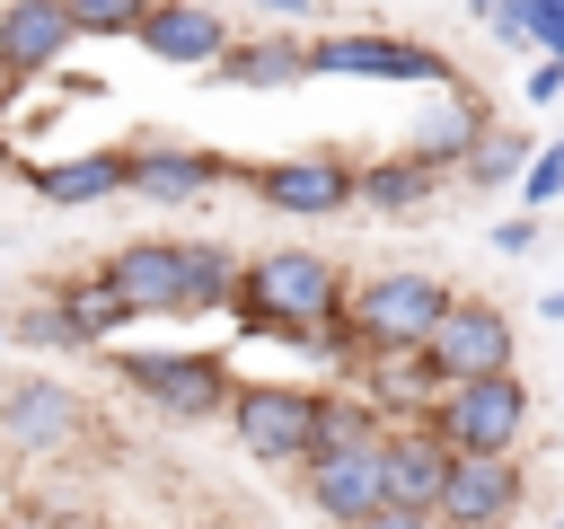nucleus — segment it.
I'll return each mask as SVG.
<instances>
[{
	"instance_id": "obj_1",
	"label": "nucleus",
	"mask_w": 564,
	"mask_h": 529,
	"mask_svg": "<svg viewBox=\"0 0 564 529\" xmlns=\"http://www.w3.org/2000/svg\"><path fill=\"white\" fill-rule=\"evenodd\" d=\"M335 309H344V264L317 247H264L238 264V291H229V317L247 335H282V344H300Z\"/></svg>"
},
{
	"instance_id": "obj_2",
	"label": "nucleus",
	"mask_w": 564,
	"mask_h": 529,
	"mask_svg": "<svg viewBox=\"0 0 564 529\" xmlns=\"http://www.w3.org/2000/svg\"><path fill=\"white\" fill-rule=\"evenodd\" d=\"M106 361L132 397H150L176 423H212L229 406V361L203 353V344H106Z\"/></svg>"
},
{
	"instance_id": "obj_3",
	"label": "nucleus",
	"mask_w": 564,
	"mask_h": 529,
	"mask_svg": "<svg viewBox=\"0 0 564 529\" xmlns=\"http://www.w3.org/2000/svg\"><path fill=\"white\" fill-rule=\"evenodd\" d=\"M423 423L449 441V450H520L529 432V379L520 370H467V379H441Z\"/></svg>"
},
{
	"instance_id": "obj_4",
	"label": "nucleus",
	"mask_w": 564,
	"mask_h": 529,
	"mask_svg": "<svg viewBox=\"0 0 564 529\" xmlns=\"http://www.w3.org/2000/svg\"><path fill=\"white\" fill-rule=\"evenodd\" d=\"M441 300H449L441 273H423V264H388V273H370V282H344V326L361 335V353H405V344L432 335Z\"/></svg>"
},
{
	"instance_id": "obj_5",
	"label": "nucleus",
	"mask_w": 564,
	"mask_h": 529,
	"mask_svg": "<svg viewBox=\"0 0 564 529\" xmlns=\"http://www.w3.org/2000/svg\"><path fill=\"white\" fill-rule=\"evenodd\" d=\"M229 441L247 450V458H264V467H291L308 441H317V414H326V388H308V379H229Z\"/></svg>"
},
{
	"instance_id": "obj_6",
	"label": "nucleus",
	"mask_w": 564,
	"mask_h": 529,
	"mask_svg": "<svg viewBox=\"0 0 564 529\" xmlns=\"http://www.w3.org/2000/svg\"><path fill=\"white\" fill-rule=\"evenodd\" d=\"M308 79H379V88H449V53L414 44V35H388V26H344V35H317L308 44Z\"/></svg>"
},
{
	"instance_id": "obj_7",
	"label": "nucleus",
	"mask_w": 564,
	"mask_h": 529,
	"mask_svg": "<svg viewBox=\"0 0 564 529\" xmlns=\"http://www.w3.org/2000/svg\"><path fill=\"white\" fill-rule=\"evenodd\" d=\"M229 176H247L229 150H203V141H167V132H150V141H123V194H141V203H159V212H194L212 185H229Z\"/></svg>"
},
{
	"instance_id": "obj_8",
	"label": "nucleus",
	"mask_w": 564,
	"mask_h": 529,
	"mask_svg": "<svg viewBox=\"0 0 564 529\" xmlns=\"http://www.w3.org/2000/svg\"><path fill=\"white\" fill-rule=\"evenodd\" d=\"M423 361L441 379H467V370H511L520 361V335H511V309L502 300H476V291H449L432 335H423Z\"/></svg>"
},
{
	"instance_id": "obj_9",
	"label": "nucleus",
	"mask_w": 564,
	"mask_h": 529,
	"mask_svg": "<svg viewBox=\"0 0 564 529\" xmlns=\"http://www.w3.org/2000/svg\"><path fill=\"white\" fill-rule=\"evenodd\" d=\"M79 432H88V397H79L70 379H44V370L0 379V441H9V450H26V458H62Z\"/></svg>"
},
{
	"instance_id": "obj_10",
	"label": "nucleus",
	"mask_w": 564,
	"mask_h": 529,
	"mask_svg": "<svg viewBox=\"0 0 564 529\" xmlns=\"http://www.w3.org/2000/svg\"><path fill=\"white\" fill-rule=\"evenodd\" d=\"M247 185H256L264 212H282V220H335V212H352V159H344V150L264 159V168H247Z\"/></svg>"
},
{
	"instance_id": "obj_11",
	"label": "nucleus",
	"mask_w": 564,
	"mask_h": 529,
	"mask_svg": "<svg viewBox=\"0 0 564 529\" xmlns=\"http://www.w3.org/2000/svg\"><path fill=\"white\" fill-rule=\"evenodd\" d=\"M300 467V503L317 511V520H361L370 503H379V432L370 441H326V450H300L291 458Z\"/></svg>"
},
{
	"instance_id": "obj_12",
	"label": "nucleus",
	"mask_w": 564,
	"mask_h": 529,
	"mask_svg": "<svg viewBox=\"0 0 564 529\" xmlns=\"http://www.w3.org/2000/svg\"><path fill=\"white\" fill-rule=\"evenodd\" d=\"M520 503H529L520 450H449V476H441L432 520H520Z\"/></svg>"
},
{
	"instance_id": "obj_13",
	"label": "nucleus",
	"mask_w": 564,
	"mask_h": 529,
	"mask_svg": "<svg viewBox=\"0 0 564 529\" xmlns=\"http://www.w3.org/2000/svg\"><path fill=\"white\" fill-rule=\"evenodd\" d=\"M441 476H449V441H441L423 414H388V423H379V503L432 511V503H441Z\"/></svg>"
},
{
	"instance_id": "obj_14",
	"label": "nucleus",
	"mask_w": 564,
	"mask_h": 529,
	"mask_svg": "<svg viewBox=\"0 0 564 529\" xmlns=\"http://www.w3.org/2000/svg\"><path fill=\"white\" fill-rule=\"evenodd\" d=\"M132 317H185V238H123L97 264Z\"/></svg>"
},
{
	"instance_id": "obj_15",
	"label": "nucleus",
	"mask_w": 564,
	"mask_h": 529,
	"mask_svg": "<svg viewBox=\"0 0 564 529\" xmlns=\"http://www.w3.org/2000/svg\"><path fill=\"white\" fill-rule=\"evenodd\" d=\"M132 44H141L150 62H167V71H203V62L229 44V18H220L212 0H150L141 26H132Z\"/></svg>"
},
{
	"instance_id": "obj_16",
	"label": "nucleus",
	"mask_w": 564,
	"mask_h": 529,
	"mask_svg": "<svg viewBox=\"0 0 564 529\" xmlns=\"http://www.w3.org/2000/svg\"><path fill=\"white\" fill-rule=\"evenodd\" d=\"M203 71H212V88H300L308 79V35L256 26V35H229Z\"/></svg>"
},
{
	"instance_id": "obj_17",
	"label": "nucleus",
	"mask_w": 564,
	"mask_h": 529,
	"mask_svg": "<svg viewBox=\"0 0 564 529\" xmlns=\"http://www.w3.org/2000/svg\"><path fill=\"white\" fill-rule=\"evenodd\" d=\"M70 44H79V26L62 0H0V62L18 79H53Z\"/></svg>"
},
{
	"instance_id": "obj_18",
	"label": "nucleus",
	"mask_w": 564,
	"mask_h": 529,
	"mask_svg": "<svg viewBox=\"0 0 564 529\" xmlns=\"http://www.w3.org/2000/svg\"><path fill=\"white\" fill-rule=\"evenodd\" d=\"M26 194L53 212H88L106 194H123V150H70V159H18Z\"/></svg>"
},
{
	"instance_id": "obj_19",
	"label": "nucleus",
	"mask_w": 564,
	"mask_h": 529,
	"mask_svg": "<svg viewBox=\"0 0 564 529\" xmlns=\"http://www.w3.org/2000/svg\"><path fill=\"white\" fill-rule=\"evenodd\" d=\"M476 132H485V106L467 97V79H449V88H423V115H414L405 150H414L423 168L458 176V159H467V141H476Z\"/></svg>"
},
{
	"instance_id": "obj_20",
	"label": "nucleus",
	"mask_w": 564,
	"mask_h": 529,
	"mask_svg": "<svg viewBox=\"0 0 564 529\" xmlns=\"http://www.w3.org/2000/svg\"><path fill=\"white\" fill-rule=\"evenodd\" d=\"M432 194H441V168H423L414 150H388V159H361L352 168V203L370 220H414Z\"/></svg>"
},
{
	"instance_id": "obj_21",
	"label": "nucleus",
	"mask_w": 564,
	"mask_h": 529,
	"mask_svg": "<svg viewBox=\"0 0 564 529\" xmlns=\"http://www.w3.org/2000/svg\"><path fill=\"white\" fill-rule=\"evenodd\" d=\"M53 300H62V317H70V353L115 344V335L132 326V309H123V291H115L106 273H62V282H53Z\"/></svg>"
},
{
	"instance_id": "obj_22",
	"label": "nucleus",
	"mask_w": 564,
	"mask_h": 529,
	"mask_svg": "<svg viewBox=\"0 0 564 529\" xmlns=\"http://www.w3.org/2000/svg\"><path fill=\"white\" fill-rule=\"evenodd\" d=\"M529 150H538L529 132H511V123H485V132L467 141V159H458V176H467V185H485V194H494V185H520V168H529Z\"/></svg>"
},
{
	"instance_id": "obj_23",
	"label": "nucleus",
	"mask_w": 564,
	"mask_h": 529,
	"mask_svg": "<svg viewBox=\"0 0 564 529\" xmlns=\"http://www.w3.org/2000/svg\"><path fill=\"white\" fill-rule=\"evenodd\" d=\"M0 344H26V353H70V317L53 300V282H35L18 300V317H0Z\"/></svg>"
},
{
	"instance_id": "obj_24",
	"label": "nucleus",
	"mask_w": 564,
	"mask_h": 529,
	"mask_svg": "<svg viewBox=\"0 0 564 529\" xmlns=\"http://www.w3.org/2000/svg\"><path fill=\"white\" fill-rule=\"evenodd\" d=\"M238 291V256L220 238H185V309H229Z\"/></svg>"
},
{
	"instance_id": "obj_25",
	"label": "nucleus",
	"mask_w": 564,
	"mask_h": 529,
	"mask_svg": "<svg viewBox=\"0 0 564 529\" xmlns=\"http://www.w3.org/2000/svg\"><path fill=\"white\" fill-rule=\"evenodd\" d=\"M62 9H70V26H79V35L123 44V35L141 26V9H150V0H62Z\"/></svg>"
},
{
	"instance_id": "obj_26",
	"label": "nucleus",
	"mask_w": 564,
	"mask_h": 529,
	"mask_svg": "<svg viewBox=\"0 0 564 529\" xmlns=\"http://www.w3.org/2000/svg\"><path fill=\"white\" fill-rule=\"evenodd\" d=\"M520 203H529V212L564 203V141H538V150H529V168H520Z\"/></svg>"
},
{
	"instance_id": "obj_27",
	"label": "nucleus",
	"mask_w": 564,
	"mask_h": 529,
	"mask_svg": "<svg viewBox=\"0 0 564 529\" xmlns=\"http://www.w3.org/2000/svg\"><path fill=\"white\" fill-rule=\"evenodd\" d=\"M344 529H441L432 511H414V503H370L361 520H344Z\"/></svg>"
},
{
	"instance_id": "obj_28",
	"label": "nucleus",
	"mask_w": 564,
	"mask_h": 529,
	"mask_svg": "<svg viewBox=\"0 0 564 529\" xmlns=\"http://www.w3.org/2000/svg\"><path fill=\"white\" fill-rule=\"evenodd\" d=\"M520 97H529V106H555V97H564V62H555V53H538V62H529V79H520Z\"/></svg>"
},
{
	"instance_id": "obj_29",
	"label": "nucleus",
	"mask_w": 564,
	"mask_h": 529,
	"mask_svg": "<svg viewBox=\"0 0 564 529\" xmlns=\"http://www.w3.org/2000/svg\"><path fill=\"white\" fill-rule=\"evenodd\" d=\"M494 247H502V256H529V247H538V220H529V212H520V220H494Z\"/></svg>"
},
{
	"instance_id": "obj_30",
	"label": "nucleus",
	"mask_w": 564,
	"mask_h": 529,
	"mask_svg": "<svg viewBox=\"0 0 564 529\" xmlns=\"http://www.w3.org/2000/svg\"><path fill=\"white\" fill-rule=\"evenodd\" d=\"M18 97H26V79H18V71H9V62H0V115H9V106H18Z\"/></svg>"
},
{
	"instance_id": "obj_31",
	"label": "nucleus",
	"mask_w": 564,
	"mask_h": 529,
	"mask_svg": "<svg viewBox=\"0 0 564 529\" xmlns=\"http://www.w3.org/2000/svg\"><path fill=\"white\" fill-rule=\"evenodd\" d=\"M247 9H264V18H300L308 0H247Z\"/></svg>"
},
{
	"instance_id": "obj_32",
	"label": "nucleus",
	"mask_w": 564,
	"mask_h": 529,
	"mask_svg": "<svg viewBox=\"0 0 564 529\" xmlns=\"http://www.w3.org/2000/svg\"><path fill=\"white\" fill-rule=\"evenodd\" d=\"M538 309H546V317L564 326V282H555V291H538Z\"/></svg>"
},
{
	"instance_id": "obj_33",
	"label": "nucleus",
	"mask_w": 564,
	"mask_h": 529,
	"mask_svg": "<svg viewBox=\"0 0 564 529\" xmlns=\"http://www.w3.org/2000/svg\"><path fill=\"white\" fill-rule=\"evenodd\" d=\"M441 529H511V520H441Z\"/></svg>"
},
{
	"instance_id": "obj_34",
	"label": "nucleus",
	"mask_w": 564,
	"mask_h": 529,
	"mask_svg": "<svg viewBox=\"0 0 564 529\" xmlns=\"http://www.w3.org/2000/svg\"><path fill=\"white\" fill-rule=\"evenodd\" d=\"M485 9H494V0H467V18H485Z\"/></svg>"
},
{
	"instance_id": "obj_35",
	"label": "nucleus",
	"mask_w": 564,
	"mask_h": 529,
	"mask_svg": "<svg viewBox=\"0 0 564 529\" xmlns=\"http://www.w3.org/2000/svg\"><path fill=\"white\" fill-rule=\"evenodd\" d=\"M0 300H9V282H0ZM0 317H9V309H0Z\"/></svg>"
},
{
	"instance_id": "obj_36",
	"label": "nucleus",
	"mask_w": 564,
	"mask_h": 529,
	"mask_svg": "<svg viewBox=\"0 0 564 529\" xmlns=\"http://www.w3.org/2000/svg\"><path fill=\"white\" fill-rule=\"evenodd\" d=\"M555 62H564V53H555Z\"/></svg>"
},
{
	"instance_id": "obj_37",
	"label": "nucleus",
	"mask_w": 564,
	"mask_h": 529,
	"mask_svg": "<svg viewBox=\"0 0 564 529\" xmlns=\"http://www.w3.org/2000/svg\"><path fill=\"white\" fill-rule=\"evenodd\" d=\"M555 529H564V520H555Z\"/></svg>"
}]
</instances>
